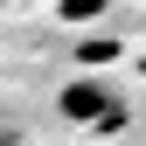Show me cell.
<instances>
[{
  "label": "cell",
  "instance_id": "3957f363",
  "mask_svg": "<svg viewBox=\"0 0 146 146\" xmlns=\"http://www.w3.org/2000/svg\"><path fill=\"white\" fill-rule=\"evenodd\" d=\"M0 146H14V125H7V118H0Z\"/></svg>",
  "mask_w": 146,
  "mask_h": 146
},
{
  "label": "cell",
  "instance_id": "6da1fadb",
  "mask_svg": "<svg viewBox=\"0 0 146 146\" xmlns=\"http://www.w3.org/2000/svg\"><path fill=\"white\" fill-rule=\"evenodd\" d=\"M63 118H77V125H118L125 104H118V90L104 84V77H90V84L77 77V84L63 90Z\"/></svg>",
  "mask_w": 146,
  "mask_h": 146
},
{
  "label": "cell",
  "instance_id": "7a4b0ae2",
  "mask_svg": "<svg viewBox=\"0 0 146 146\" xmlns=\"http://www.w3.org/2000/svg\"><path fill=\"white\" fill-rule=\"evenodd\" d=\"M56 14H63V21H98L104 0H56Z\"/></svg>",
  "mask_w": 146,
  "mask_h": 146
}]
</instances>
